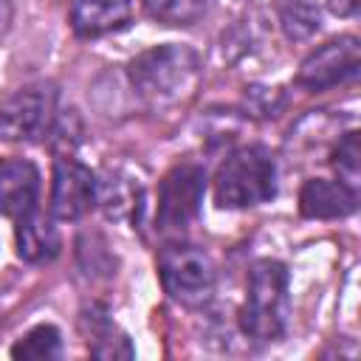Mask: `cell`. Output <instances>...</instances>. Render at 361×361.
Here are the masks:
<instances>
[{
  "instance_id": "cell-1",
  "label": "cell",
  "mask_w": 361,
  "mask_h": 361,
  "mask_svg": "<svg viewBox=\"0 0 361 361\" xmlns=\"http://www.w3.org/2000/svg\"><path fill=\"white\" fill-rule=\"evenodd\" d=\"M127 76L133 90L152 110H164L195 93L200 82V56L189 45H155L130 62Z\"/></svg>"
},
{
  "instance_id": "cell-2",
  "label": "cell",
  "mask_w": 361,
  "mask_h": 361,
  "mask_svg": "<svg viewBox=\"0 0 361 361\" xmlns=\"http://www.w3.org/2000/svg\"><path fill=\"white\" fill-rule=\"evenodd\" d=\"M288 268L279 259H257L248 271V293L240 307V330L254 341H276L288 330Z\"/></svg>"
},
{
  "instance_id": "cell-3",
  "label": "cell",
  "mask_w": 361,
  "mask_h": 361,
  "mask_svg": "<svg viewBox=\"0 0 361 361\" xmlns=\"http://www.w3.org/2000/svg\"><path fill=\"white\" fill-rule=\"evenodd\" d=\"M276 195V161L259 144L237 147L214 172V203L220 209H245Z\"/></svg>"
},
{
  "instance_id": "cell-4",
  "label": "cell",
  "mask_w": 361,
  "mask_h": 361,
  "mask_svg": "<svg viewBox=\"0 0 361 361\" xmlns=\"http://www.w3.org/2000/svg\"><path fill=\"white\" fill-rule=\"evenodd\" d=\"M158 276L164 290L189 307H197L203 302H209L212 290H214V265L209 259L206 251H200L197 245H166L158 254Z\"/></svg>"
},
{
  "instance_id": "cell-5",
  "label": "cell",
  "mask_w": 361,
  "mask_h": 361,
  "mask_svg": "<svg viewBox=\"0 0 361 361\" xmlns=\"http://www.w3.org/2000/svg\"><path fill=\"white\" fill-rule=\"evenodd\" d=\"M56 118L54 85H28L0 102V138L3 141H39Z\"/></svg>"
},
{
  "instance_id": "cell-6",
  "label": "cell",
  "mask_w": 361,
  "mask_h": 361,
  "mask_svg": "<svg viewBox=\"0 0 361 361\" xmlns=\"http://www.w3.org/2000/svg\"><path fill=\"white\" fill-rule=\"evenodd\" d=\"M206 192V172L197 164H178L172 166L161 186H158V209H155V226L161 231H180L186 228L203 203Z\"/></svg>"
},
{
  "instance_id": "cell-7",
  "label": "cell",
  "mask_w": 361,
  "mask_h": 361,
  "mask_svg": "<svg viewBox=\"0 0 361 361\" xmlns=\"http://www.w3.org/2000/svg\"><path fill=\"white\" fill-rule=\"evenodd\" d=\"M361 68V45L355 37H338L324 42L322 48H316L296 73V85L319 93L327 87H336L347 79H353Z\"/></svg>"
},
{
  "instance_id": "cell-8",
  "label": "cell",
  "mask_w": 361,
  "mask_h": 361,
  "mask_svg": "<svg viewBox=\"0 0 361 361\" xmlns=\"http://www.w3.org/2000/svg\"><path fill=\"white\" fill-rule=\"evenodd\" d=\"M96 192V175L71 155L54 161L51 214L59 220H79L90 212Z\"/></svg>"
},
{
  "instance_id": "cell-9",
  "label": "cell",
  "mask_w": 361,
  "mask_h": 361,
  "mask_svg": "<svg viewBox=\"0 0 361 361\" xmlns=\"http://www.w3.org/2000/svg\"><path fill=\"white\" fill-rule=\"evenodd\" d=\"M39 172L31 161H8L0 166V214L23 220L37 209Z\"/></svg>"
},
{
  "instance_id": "cell-10",
  "label": "cell",
  "mask_w": 361,
  "mask_h": 361,
  "mask_svg": "<svg viewBox=\"0 0 361 361\" xmlns=\"http://www.w3.org/2000/svg\"><path fill=\"white\" fill-rule=\"evenodd\" d=\"M358 206L355 189L344 186L341 180H327V178H310L305 180L299 192V212L310 220H333V217H347Z\"/></svg>"
},
{
  "instance_id": "cell-11",
  "label": "cell",
  "mask_w": 361,
  "mask_h": 361,
  "mask_svg": "<svg viewBox=\"0 0 361 361\" xmlns=\"http://www.w3.org/2000/svg\"><path fill=\"white\" fill-rule=\"evenodd\" d=\"M133 17V0H73L71 28L82 39L118 31Z\"/></svg>"
},
{
  "instance_id": "cell-12",
  "label": "cell",
  "mask_w": 361,
  "mask_h": 361,
  "mask_svg": "<svg viewBox=\"0 0 361 361\" xmlns=\"http://www.w3.org/2000/svg\"><path fill=\"white\" fill-rule=\"evenodd\" d=\"M14 237H17V257L23 262H31V265H42V262L56 259V254L62 248L56 226L48 217L37 214V212L17 220V234Z\"/></svg>"
},
{
  "instance_id": "cell-13",
  "label": "cell",
  "mask_w": 361,
  "mask_h": 361,
  "mask_svg": "<svg viewBox=\"0 0 361 361\" xmlns=\"http://www.w3.org/2000/svg\"><path fill=\"white\" fill-rule=\"evenodd\" d=\"M93 203L104 212V217L110 220H124V217H135L138 206H141V189L135 186L133 178L121 175V172H107L102 178H96V192H93Z\"/></svg>"
},
{
  "instance_id": "cell-14",
  "label": "cell",
  "mask_w": 361,
  "mask_h": 361,
  "mask_svg": "<svg viewBox=\"0 0 361 361\" xmlns=\"http://www.w3.org/2000/svg\"><path fill=\"white\" fill-rule=\"evenodd\" d=\"M82 327L87 333V350L93 358H133L135 355L130 338L104 313H96V310L85 313Z\"/></svg>"
},
{
  "instance_id": "cell-15",
  "label": "cell",
  "mask_w": 361,
  "mask_h": 361,
  "mask_svg": "<svg viewBox=\"0 0 361 361\" xmlns=\"http://www.w3.org/2000/svg\"><path fill=\"white\" fill-rule=\"evenodd\" d=\"M279 25L290 42L310 39L322 25L319 0H282L279 3Z\"/></svg>"
},
{
  "instance_id": "cell-16",
  "label": "cell",
  "mask_w": 361,
  "mask_h": 361,
  "mask_svg": "<svg viewBox=\"0 0 361 361\" xmlns=\"http://www.w3.org/2000/svg\"><path fill=\"white\" fill-rule=\"evenodd\" d=\"M59 350H62L59 330L54 324H37L11 347V355L23 361H45V358H56Z\"/></svg>"
},
{
  "instance_id": "cell-17",
  "label": "cell",
  "mask_w": 361,
  "mask_h": 361,
  "mask_svg": "<svg viewBox=\"0 0 361 361\" xmlns=\"http://www.w3.org/2000/svg\"><path fill=\"white\" fill-rule=\"evenodd\" d=\"M144 11L161 25H192L203 17L206 0H144Z\"/></svg>"
},
{
  "instance_id": "cell-18",
  "label": "cell",
  "mask_w": 361,
  "mask_h": 361,
  "mask_svg": "<svg viewBox=\"0 0 361 361\" xmlns=\"http://www.w3.org/2000/svg\"><path fill=\"white\" fill-rule=\"evenodd\" d=\"M330 164H333V172L338 175V180L344 186L358 189V178H361V135L355 130H350L338 141Z\"/></svg>"
},
{
  "instance_id": "cell-19",
  "label": "cell",
  "mask_w": 361,
  "mask_h": 361,
  "mask_svg": "<svg viewBox=\"0 0 361 361\" xmlns=\"http://www.w3.org/2000/svg\"><path fill=\"white\" fill-rule=\"evenodd\" d=\"M327 3V8L336 14V17H353V14H358V8H361V0H324Z\"/></svg>"
}]
</instances>
